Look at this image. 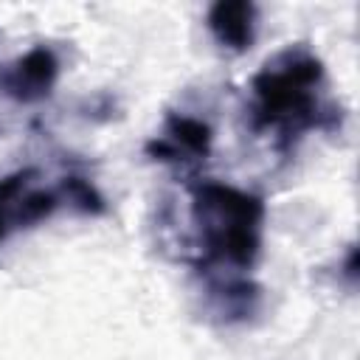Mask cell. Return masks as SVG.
<instances>
[{"label": "cell", "mask_w": 360, "mask_h": 360, "mask_svg": "<svg viewBox=\"0 0 360 360\" xmlns=\"http://www.w3.org/2000/svg\"><path fill=\"white\" fill-rule=\"evenodd\" d=\"M197 202L202 208V222L211 245L219 248L231 262L248 264L259 245L256 239V222L262 217L259 202L222 186L200 188Z\"/></svg>", "instance_id": "obj_1"}, {"label": "cell", "mask_w": 360, "mask_h": 360, "mask_svg": "<svg viewBox=\"0 0 360 360\" xmlns=\"http://www.w3.org/2000/svg\"><path fill=\"white\" fill-rule=\"evenodd\" d=\"M53 76H56L53 53L45 51V48H37L28 56H22L17 62V68H11L8 90L17 93L20 98H39L53 84Z\"/></svg>", "instance_id": "obj_2"}, {"label": "cell", "mask_w": 360, "mask_h": 360, "mask_svg": "<svg viewBox=\"0 0 360 360\" xmlns=\"http://www.w3.org/2000/svg\"><path fill=\"white\" fill-rule=\"evenodd\" d=\"M208 25L222 45L233 51H245L253 39V6L250 3H217L208 14Z\"/></svg>", "instance_id": "obj_3"}]
</instances>
